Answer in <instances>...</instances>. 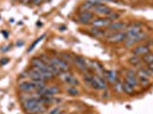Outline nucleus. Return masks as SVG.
I'll return each mask as SVG.
<instances>
[{"label": "nucleus", "instance_id": "obj_5", "mask_svg": "<svg viewBox=\"0 0 153 114\" xmlns=\"http://www.w3.org/2000/svg\"><path fill=\"white\" fill-rule=\"evenodd\" d=\"M92 88L96 89V90H106V82L103 77H98V75H94V79L90 83Z\"/></svg>", "mask_w": 153, "mask_h": 114}, {"label": "nucleus", "instance_id": "obj_19", "mask_svg": "<svg viewBox=\"0 0 153 114\" xmlns=\"http://www.w3.org/2000/svg\"><path fill=\"white\" fill-rule=\"evenodd\" d=\"M142 62L144 63V64H147V65H150V64H152L153 63V53L151 52H149L147 54H145L142 56Z\"/></svg>", "mask_w": 153, "mask_h": 114}, {"label": "nucleus", "instance_id": "obj_25", "mask_svg": "<svg viewBox=\"0 0 153 114\" xmlns=\"http://www.w3.org/2000/svg\"><path fill=\"white\" fill-rule=\"evenodd\" d=\"M120 16H121V14H120V13H117V11H111L110 14L106 16V18H109L111 22H114V21L119 19Z\"/></svg>", "mask_w": 153, "mask_h": 114}, {"label": "nucleus", "instance_id": "obj_9", "mask_svg": "<svg viewBox=\"0 0 153 114\" xmlns=\"http://www.w3.org/2000/svg\"><path fill=\"white\" fill-rule=\"evenodd\" d=\"M125 81L128 82L129 85H131L133 87L135 88L138 86V80H137V75H136V72L133 71L131 69L126 71V74H125Z\"/></svg>", "mask_w": 153, "mask_h": 114}, {"label": "nucleus", "instance_id": "obj_36", "mask_svg": "<svg viewBox=\"0 0 153 114\" xmlns=\"http://www.w3.org/2000/svg\"><path fill=\"white\" fill-rule=\"evenodd\" d=\"M1 33H2V34L5 35V37H8V33H7V32H4V31H2V32H1Z\"/></svg>", "mask_w": 153, "mask_h": 114}, {"label": "nucleus", "instance_id": "obj_3", "mask_svg": "<svg viewBox=\"0 0 153 114\" xmlns=\"http://www.w3.org/2000/svg\"><path fill=\"white\" fill-rule=\"evenodd\" d=\"M58 77H60V79L62 80L64 83L70 85L71 87H76V86L79 85L78 79L73 77V74H72L71 72H68V71H65V72H61Z\"/></svg>", "mask_w": 153, "mask_h": 114}, {"label": "nucleus", "instance_id": "obj_30", "mask_svg": "<svg viewBox=\"0 0 153 114\" xmlns=\"http://www.w3.org/2000/svg\"><path fill=\"white\" fill-rule=\"evenodd\" d=\"M43 0H31V2L33 4V5H35V6H38V5H40L41 2H43Z\"/></svg>", "mask_w": 153, "mask_h": 114}, {"label": "nucleus", "instance_id": "obj_38", "mask_svg": "<svg viewBox=\"0 0 153 114\" xmlns=\"http://www.w3.org/2000/svg\"><path fill=\"white\" fill-rule=\"evenodd\" d=\"M103 1H104V0H103ZM106 1H113V2H117L118 0H106Z\"/></svg>", "mask_w": 153, "mask_h": 114}, {"label": "nucleus", "instance_id": "obj_15", "mask_svg": "<svg viewBox=\"0 0 153 114\" xmlns=\"http://www.w3.org/2000/svg\"><path fill=\"white\" fill-rule=\"evenodd\" d=\"M108 31V30H106ZM106 31L105 30H102V29H98V27H92L89 29L88 33L90 35H93L95 38H105L106 37Z\"/></svg>", "mask_w": 153, "mask_h": 114}, {"label": "nucleus", "instance_id": "obj_37", "mask_svg": "<svg viewBox=\"0 0 153 114\" xmlns=\"http://www.w3.org/2000/svg\"><path fill=\"white\" fill-rule=\"evenodd\" d=\"M60 30H61V31H64V30H65V27H61Z\"/></svg>", "mask_w": 153, "mask_h": 114}, {"label": "nucleus", "instance_id": "obj_31", "mask_svg": "<svg viewBox=\"0 0 153 114\" xmlns=\"http://www.w3.org/2000/svg\"><path fill=\"white\" fill-rule=\"evenodd\" d=\"M8 58H2L1 61H0V65H5V64H7L8 63Z\"/></svg>", "mask_w": 153, "mask_h": 114}, {"label": "nucleus", "instance_id": "obj_40", "mask_svg": "<svg viewBox=\"0 0 153 114\" xmlns=\"http://www.w3.org/2000/svg\"><path fill=\"white\" fill-rule=\"evenodd\" d=\"M19 1H21V0H19Z\"/></svg>", "mask_w": 153, "mask_h": 114}, {"label": "nucleus", "instance_id": "obj_1", "mask_svg": "<svg viewBox=\"0 0 153 114\" xmlns=\"http://www.w3.org/2000/svg\"><path fill=\"white\" fill-rule=\"evenodd\" d=\"M22 106L27 114H41L46 110L45 104L40 103L35 97H30L22 102Z\"/></svg>", "mask_w": 153, "mask_h": 114}, {"label": "nucleus", "instance_id": "obj_16", "mask_svg": "<svg viewBox=\"0 0 153 114\" xmlns=\"http://www.w3.org/2000/svg\"><path fill=\"white\" fill-rule=\"evenodd\" d=\"M104 77L106 78V80L110 82V83H114L117 80H118V75H117V72L114 70H106L105 71V74Z\"/></svg>", "mask_w": 153, "mask_h": 114}, {"label": "nucleus", "instance_id": "obj_17", "mask_svg": "<svg viewBox=\"0 0 153 114\" xmlns=\"http://www.w3.org/2000/svg\"><path fill=\"white\" fill-rule=\"evenodd\" d=\"M18 89L22 90V91H32V90H35V86H34L33 81L22 82V83L18 85Z\"/></svg>", "mask_w": 153, "mask_h": 114}, {"label": "nucleus", "instance_id": "obj_34", "mask_svg": "<svg viewBox=\"0 0 153 114\" xmlns=\"http://www.w3.org/2000/svg\"><path fill=\"white\" fill-rule=\"evenodd\" d=\"M21 2H23V4H29V2H31V0H21Z\"/></svg>", "mask_w": 153, "mask_h": 114}, {"label": "nucleus", "instance_id": "obj_20", "mask_svg": "<svg viewBox=\"0 0 153 114\" xmlns=\"http://www.w3.org/2000/svg\"><path fill=\"white\" fill-rule=\"evenodd\" d=\"M123 92L127 95H133V94H135V88L131 85H129L128 82L123 81Z\"/></svg>", "mask_w": 153, "mask_h": 114}, {"label": "nucleus", "instance_id": "obj_7", "mask_svg": "<svg viewBox=\"0 0 153 114\" xmlns=\"http://www.w3.org/2000/svg\"><path fill=\"white\" fill-rule=\"evenodd\" d=\"M94 14L90 11H79L78 16H76V21L81 24H90V22L93 21Z\"/></svg>", "mask_w": 153, "mask_h": 114}, {"label": "nucleus", "instance_id": "obj_12", "mask_svg": "<svg viewBox=\"0 0 153 114\" xmlns=\"http://www.w3.org/2000/svg\"><path fill=\"white\" fill-rule=\"evenodd\" d=\"M150 52V46L149 44H136L135 48H133V54L142 57L143 55Z\"/></svg>", "mask_w": 153, "mask_h": 114}, {"label": "nucleus", "instance_id": "obj_21", "mask_svg": "<svg viewBox=\"0 0 153 114\" xmlns=\"http://www.w3.org/2000/svg\"><path fill=\"white\" fill-rule=\"evenodd\" d=\"M128 62H129L133 66H139V65H141V62H142V60H141V57H139V56L133 55L131 57H129V58H128Z\"/></svg>", "mask_w": 153, "mask_h": 114}, {"label": "nucleus", "instance_id": "obj_11", "mask_svg": "<svg viewBox=\"0 0 153 114\" xmlns=\"http://www.w3.org/2000/svg\"><path fill=\"white\" fill-rule=\"evenodd\" d=\"M111 23V21L106 17H97L93 18V21L90 22L92 27H98V29H104V27H108V25Z\"/></svg>", "mask_w": 153, "mask_h": 114}, {"label": "nucleus", "instance_id": "obj_14", "mask_svg": "<svg viewBox=\"0 0 153 114\" xmlns=\"http://www.w3.org/2000/svg\"><path fill=\"white\" fill-rule=\"evenodd\" d=\"M31 67H37L40 70H47V64L40 58V57H34L31 60Z\"/></svg>", "mask_w": 153, "mask_h": 114}, {"label": "nucleus", "instance_id": "obj_13", "mask_svg": "<svg viewBox=\"0 0 153 114\" xmlns=\"http://www.w3.org/2000/svg\"><path fill=\"white\" fill-rule=\"evenodd\" d=\"M73 63L76 67L82 72H86L88 70V65H87V61H86L84 57H80V56H76L73 58Z\"/></svg>", "mask_w": 153, "mask_h": 114}, {"label": "nucleus", "instance_id": "obj_28", "mask_svg": "<svg viewBox=\"0 0 153 114\" xmlns=\"http://www.w3.org/2000/svg\"><path fill=\"white\" fill-rule=\"evenodd\" d=\"M62 60H64V61H71V57H70V55L66 53H63L62 54Z\"/></svg>", "mask_w": 153, "mask_h": 114}, {"label": "nucleus", "instance_id": "obj_8", "mask_svg": "<svg viewBox=\"0 0 153 114\" xmlns=\"http://www.w3.org/2000/svg\"><path fill=\"white\" fill-rule=\"evenodd\" d=\"M142 31V23L139 22H135V23H131L130 25H127L125 32L127 37H131V35H135L137 33H139Z\"/></svg>", "mask_w": 153, "mask_h": 114}, {"label": "nucleus", "instance_id": "obj_10", "mask_svg": "<svg viewBox=\"0 0 153 114\" xmlns=\"http://www.w3.org/2000/svg\"><path fill=\"white\" fill-rule=\"evenodd\" d=\"M126 27H127V23L122 21H114V22H111L106 29L110 32H115V31H125Z\"/></svg>", "mask_w": 153, "mask_h": 114}, {"label": "nucleus", "instance_id": "obj_26", "mask_svg": "<svg viewBox=\"0 0 153 114\" xmlns=\"http://www.w3.org/2000/svg\"><path fill=\"white\" fill-rule=\"evenodd\" d=\"M43 38H45V34H43V35H41V37H39V38H38V39H37V40L34 41L33 44H31V46H30V48L27 49V53H31V52L33 50V48H34V47H35V44H38L39 41H41V40H43Z\"/></svg>", "mask_w": 153, "mask_h": 114}, {"label": "nucleus", "instance_id": "obj_32", "mask_svg": "<svg viewBox=\"0 0 153 114\" xmlns=\"http://www.w3.org/2000/svg\"><path fill=\"white\" fill-rule=\"evenodd\" d=\"M10 48H12V44H9V46H7V47H5V48H2V49H1V52L6 53V52H8Z\"/></svg>", "mask_w": 153, "mask_h": 114}, {"label": "nucleus", "instance_id": "obj_27", "mask_svg": "<svg viewBox=\"0 0 153 114\" xmlns=\"http://www.w3.org/2000/svg\"><path fill=\"white\" fill-rule=\"evenodd\" d=\"M66 91H68L70 95H72V96H76V95H79V91H78V89L74 87H69L66 89Z\"/></svg>", "mask_w": 153, "mask_h": 114}, {"label": "nucleus", "instance_id": "obj_2", "mask_svg": "<svg viewBox=\"0 0 153 114\" xmlns=\"http://www.w3.org/2000/svg\"><path fill=\"white\" fill-rule=\"evenodd\" d=\"M127 38V34L125 31H115V32H110L109 34H106L105 40L110 44H120L123 42Z\"/></svg>", "mask_w": 153, "mask_h": 114}, {"label": "nucleus", "instance_id": "obj_39", "mask_svg": "<svg viewBox=\"0 0 153 114\" xmlns=\"http://www.w3.org/2000/svg\"><path fill=\"white\" fill-rule=\"evenodd\" d=\"M45 1H48V2H49V1H51V0H45Z\"/></svg>", "mask_w": 153, "mask_h": 114}, {"label": "nucleus", "instance_id": "obj_22", "mask_svg": "<svg viewBox=\"0 0 153 114\" xmlns=\"http://www.w3.org/2000/svg\"><path fill=\"white\" fill-rule=\"evenodd\" d=\"M93 7H94L93 4H92L89 0H87V1L81 4V6H80V11H88V10L93 9Z\"/></svg>", "mask_w": 153, "mask_h": 114}, {"label": "nucleus", "instance_id": "obj_4", "mask_svg": "<svg viewBox=\"0 0 153 114\" xmlns=\"http://www.w3.org/2000/svg\"><path fill=\"white\" fill-rule=\"evenodd\" d=\"M92 10H93V14L97 15L98 17H106L112 11V9L108 5H104V4H100V5L94 6Z\"/></svg>", "mask_w": 153, "mask_h": 114}, {"label": "nucleus", "instance_id": "obj_24", "mask_svg": "<svg viewBox=\"0 0 153 114\" xmlns=\"http://www.w3.org/2000/svg\"><path fill=\"white\" fill-rule=\"evenodd\" d=\"M137 80H138V85L142 86V87H149L151 85L149 78H138L137 77Z\"/></svg>", "mask_w": 153, "mask_h": 114}, {"label": "nucleus", "instance_id": "obj_6", "mask_svg": "<svg viewBox=\"0 0 153 114\" xmlns=\"http://www.w3.org/2000/svg\"><path fill=\"white\" fill-rule=\"evenodd\" d=\"M49 64H53L54 66H56L58 70H61L62 72H65V71H69L70 66H69V63L65 62L62 58H58V57H53L51 58V62Z\"/></svg>", "mask_w": 153, "mask_h": 114}, {"label": "nucleus", "instance_id": "obj_18", "mask_svg": "<svg viewBox=\"0 0 153 114\" xmlns=\"http://www.w3.org/2000/svg\"><path fill=\"white\" fill-rule=\"evenodd\" d=\"M112 86H113V90H114L117 94H121V92L123 91V82L120 81V80H117Z\"/></svg>", "mask_w": 153, "mask_h": 114}, {"label": "nucleus", "instance_id": "obj_23", "mask_svg": "<svg viewBox=\"0 0 153 114\" xmlns=\"http://www.w3.org/2000/svg\"><path fill=\"white\" fill-rule=\"evenodd\" d=\"M82 79H84V81H85L87 85H89L90 86V83H92V81H93L94 79V75L90 73V72H84V75H82Z\"/></svg>", "mask_w": 153, "mask_h": 114}, {"label": "nucleus", "instance_id": "obj_35", "mask_svg": "<svg viewBox=\"0 0 153 114\" xmlns=\"http://www.w3.org/2000/svg\"><path fill=\"white\" fill-rule=\"evenodd\" d=\"M16 44H17V46H23V41H18Z\"/></svg>", "mask_w": 153, "mask_h": 114}, {"label": "nucleus", "instance_id": "obj_33", "mask_svg": "<svg viewBox=\"0 0 153 114\" xmlns=\"http://www.w3.org/2000/svg\"><path fill=\"white\" fill-rule=\"evenodd\" d=\"M110 96V95H109V92H108V91H106V90H105V92H104V94H103V98H108V97Z\"/></svg>", "mask_w": 153, "mask_h": 114}, {"label": "nucleus", "instance_id": "obj_29", "mask_svg": "<svg viewBox=\"0 0 153 114\" xmlns=\"http://www.w3.org/2000/svg\"><path fill=\"white\" fill-rule=\"evenodd\" d=\"M49 114H63V112H62V110H61V108L57 107V108H54Z\"/></svg>", "mask_w": 153, "mask_h": 114}]
</instances>
